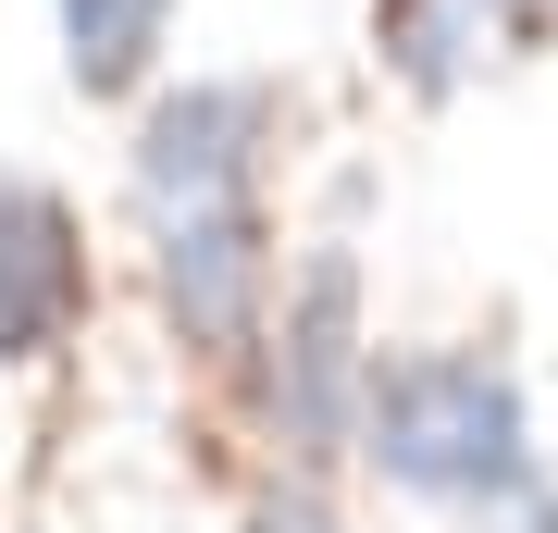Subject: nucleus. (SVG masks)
<instances>
[{
    "instance_id": "obj_1",
    "label": "nucleus",
    "mask_w": 558,
    "mask_h": 533,
    "mask_svg": "<svg viewBox=\"0 0 558 533\" xmlns=\"http://www.w3.org/2000/svg\"><path fill=\"white\" fill-rule=\"evenodd\" d=\"M360 459L422 509H497L534 484V422H521V373L497 348H410L373 360L360 385Z\"/></svg>"
},
{
    "instance_id": "obj_2",
    "label": "nucleus",
    "mask_w": 558,
    "mask_h": 533,
    "mask_svg": "<svg viewBox=\"0 0 558 533\" xmlns=\"http://www.w3.org/2000/svg\"><path fill=\"white\" fill-rule=\"evenodd\" d=\"M360 385H373V348H360V261H348V237H323L299 261V286H286V311H274V422H286V447L299 459L348 447L360 435Z\"/></svg>"
},
{
    "instance_id": "obj_3",
    "label": "nucleus",
    "mask_w": 558,
    "mask_h": 533,
    "mask_svg": "<svg viewBox=\"0 0 558 533\" xmlns=\"http://www.w3.org/2000/svg\"><path fill=\"white\" fill-rule=\"evenodd\" d=\"M260 124H274V87L248 75H199L174 99H149L137 124V211H223V198H260Z\"/></svg>"
},
{
    "instance_id": "obj_4",
    "label": "nucleus",
    "mask_w": 558,
    "mask_h": 533,
    "mask_svg": "<svg viewBox=\"0 0 558 533\" xmlns=\"http://www.w3.org/2000/svg\"><path fill=\"white\" fill-rule=\"evenodd\" d=\"M87 323V237L62 186H0V360H50Z\"/></svg>"
},
{
    "instance_id": "obj_5",
    "label": "nucleus",
    "mask_w": 558,
    "mask_h": 533,
    "mask_svg": "<svg viewBox=\"0 0 558 533\" xmlns=\"http://www.w3.org/2000/svg\"><path fill=\"white\" fill-rule=\"evenodd\" d=\"M62 13V75L87 99H137L161 75V38H174V0H50Z\"/></svg>"
},
{
    "instance_id": "obj_6",
    "label": "nucleus",
    "mask_w": 558,
    "mask_h": 533,
    "mask_svg": "<svg viewBox=\"0 0 558 533\" xmlns=\"http://www.w3.org/2000/svg\"><path fill=\"white\" fill-rule=\"evenodd\" d=\"M248 533H348V521L323 509L311 484H274V496H248Z\"/></svg>"
},
{
    "instance_id": "obj_7",
    "label": "nucleus",
    "mask_w": 558,
    "mask_h": 533,
    "mask_svg": "<svg viewBox=\"0 0 558 533\" xmlns=\"http://www.w3.org/2000/svg\"><path fill=\"white\" fill-rule=\"evenodd\" d=\"M472 533H558V496L521 484V496H497V509H472Z\"/></svg>"
},
{
    "instance_id": "obj_8",
    "label": "nucleus",
    "mask_w": 558,
    "mask_h": 533,
    "mask_svg": "<svg viewBox=\"0 0 558 533\" xmlns=\"http://www.w3.org/2000/svg\"><path fill=\"white\" fill-rule=\"evenodd\" d=\"M484 13H558V0H484Z\"/></svg>"
}]
</instances>
